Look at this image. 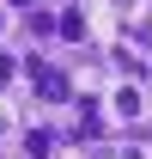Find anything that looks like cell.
Masks as SVG:
<instances>
[{"label":"cell","mask_w":152,"mask_h":159,"mask_svg":"<svg viewBox=\"0 0 152 159\" xmlns=\"http://www.w3.org/2000/svg\"><path fill=\"white\" fill-rule=\"evenodd\" d=\"M116 110H122V116H140V110H146V98H140L134 86H122V92H116Z\"/></svg>","instance_id":"obj_1"}]
</instances>
